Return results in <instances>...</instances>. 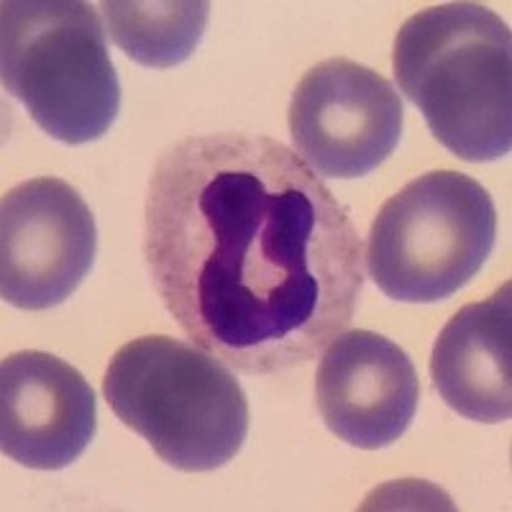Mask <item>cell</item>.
Here are the masks:
<instances>
[{"label":"cell","instance_id":"cell-1","mask_svg":"<svg viewBox=\"0 0 512 512\" xmlns=\"http://www.w3.org/2000/svg\"><path fill=\"white\" fill-rule=\"evenodd\" d=\"M154 292L192 344L244 374L313 361L349 328L364 251L349 210L269 136H187L144 200Z\"/></svg>","mask_w":512,"mask_h":512},{"label":"cell","instance_id":"cell-2","mask_svg":"<svg viewBox=\"0 0 512 512\" xmlns=\"http://www.w3.org/2000/svg\"><path fill=\"white\" fill-rule=\"evenodd\" d=\"M400 90L431 134L464 162H495L512 146V36L479 3H443L395 36Z\"/></svg>","mask_w":512,"mask_h":512},{"label":"cell","instance_id":"cell-3","mask_svg":"<svg viewBox=\"0 0 512 512\" xmlns=\"http://www.w3.org/2000/svg\"><path fill=\"white\" fill-rule=\"evenodd\" d=\"M103 395L164 464L213 472L239 454L249 400L213 354L172 336H141L113 354Z\"/></svg>","mask_w":512,"mask_h":512},{"label":"cell","instance_id":"cell-4","mask_svg":"<svg viewBox=\"0 0 512 512\" xmlns=\"http://www.w3.org/2000/svg\"><path fill=\"white\" fill-rule=\"evenodd\" d=\"M0 77L41 131L80 146L108 134L121 85L90 3L6 0L0 6Z\"/></svg>","mask_w":512,"mask_h":512},{"label":"cell","instance_id":"cell-5","mask_svg":"<svg viewBox=\"0 0 512 512\" xmlns=\"http://www.w3.org/2000/svg\"><path fill=\"white\" fill-rule=\"evenodd\" d=\"M497 210L472 177L438 169L382 205L367 244L374 285L400 303H441L492 254Z\"/></svg>","mask_w":512,"mask_h":512},{"label":"cell","instance_id":"cell-6","mask_svg":"<svg viewBox=\"0 0 512 512\" xmlns=\"http://www.w3.org/2000/svg\"><path fill=\"white\" fill-rule=\"evenodd\" d=\"M402 121L392 82L344 57L315 64L292 93V141L320 177L356 180L374 172L400 144Z\"/></svg>","mask_w":512,"mask_h":512},{"label":"cell","instance_id":"cell-7","mask_svg":"<svg viewBox=\"0 0 512 512\" xmlns=\"http://www.w3.org/2000/svg\"><path fill=\"white\" fill-rule=\"evenodd\" d=\"M93 210L70 182L36 177L0 203V292L21 310L62 305L95 262Z\"/></svg>","mask_w":512,"mask_h":512},{"label":"cell","instance_id":"cell-8","mask_svg":"<svg viewBox=\"0 0 512 512\" xmlns=\"http://www.w3.org/2000/svg\"><path fill=\"white\" fill-rule=\"evenodd\" d=\"M420 379L395 341L349 331L326 346L315 374V405L328 431L377 451L405 436L418 413Z\"/></svg>","mask_w":512,"mask_h":512},{"label":"cell","instance_id":"cell-9","mask_svg":"<svg viewBox=\"0 0 512 512\" xmlns=\"http://www.w3.org/2000/svg\"><path fill=\"white\" fill-rule=\"evenodd\" d=\"M98 431L95 392L72 364L18 351L0 364V448L11 461L57 472L85 454Z\"/></svg>","mask_w":512,"mask_h":512},{"label":"cell","instance_id":"cell-10","mask_svg":"<svg viewBox=\"0 0 512 512\" xmlns=\"http://www.w3.org/2000/svg\"><path fill=\"white\" fill-rule=\"evenodd\" d=\"M510 282L484 303L464 305L436 338L433 387L454 413L477 423L512 415V300Z\"/></svg>","mask_w":512,"mask_h":512},{"label":"cell","instance_id":"cell-11","mask_svg":"<svg viewBox=\"0 0 512 512\" xmlns=\"http://www.w3.org/2000/svg\"><path fill=\"white\" fill-rule=\"evenodd\" d=\"M108 34L144 67L169 70L192 57L205 34L210 3L205 0H103Z\"/></svg>","mask_w":512,"mask_h":512}]
</instances>
